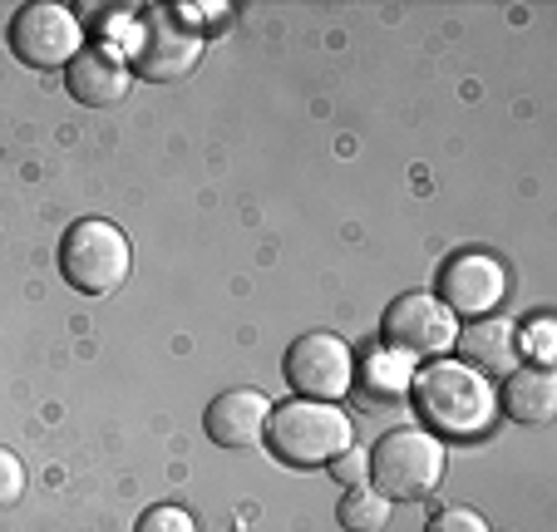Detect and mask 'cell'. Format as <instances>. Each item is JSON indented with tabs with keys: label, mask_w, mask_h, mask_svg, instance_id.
Returning <instances> with one entry per match:
<instances>
[{
	"label": "cell",
	"mask_w": 557,
	"mask_h": 532,
	"mask_svg": "<svg viewBox=\"0 0 557 532\" xmlns=\"http://www.w3.org/2000/svg\"><path fill=\"white\" fill-rule=\"evenodd\" d=\"M414 405L440 434L473 438L494 424V385L479 370H469L463 360H434L414 375Z\"/></svg>",
	"instance_id": "6da1fadb"
},
{
	"label": "cell",
	"mask_w": 557,
	"mask_h": 532,
	"mask_svg": "<svg viewBox=\"0 0 557 532\" xmlns=\"http://www.w3.org/2000/svg\"><path fill=\"white\" fill-rule=\"evenodd\" d=\"M134 267V247H128L124 227L109 218H79L60 242V272L74 292L85 296H114L128 282Z\"/></svg>",
	"instance_id": "7a4b0ae2"
},
{
	"label": "cell",
	"mask_w": 557,
	"mask_h": 532,
	"mask_svg": "<svg viewBox=\"0 0 557 532\" xmlns=\"http://www.w3.org/2000/svg\"><path fill=\"white\" fill-rule=\"evenodd\" d=\"M444 479V444L424 429H389L370 449V483H375L380 498H430Z\"/></svg>",
	"instance_id": "3957f363"
},
{
	"label": "cell",
	"mask_w": 557,
	"mask_h": 532,
	"mask_svg": "<svg viewBox=\"0 0 557 532\" xmlns=\"http://www.w3.org/2000/svg\"><path fill=\"white\" fill-rule=\"evenodd\" d=\"M267 429H272V449L296 469H321L350 449V415H341L336 405H321V399H292V405L272 409Z\"/></svg>",
	"instance_id": "277c9868"
},
{
	"label": "cell",
	"mask_w": 557,
	"mask_h": 532,
	"mask_svg": "<svg viewBox=\"0 0 557 532\" xmlns=\"http://www.w3.org/2000/svg\"><path fill=\"white\" fill-rule=\"evenodd\" d=\"M286 380L292 389H301L306 399H321V405H336L350 385H356V360H350V345L331 331H311L296 335L292 350H286Z\"/></svg>",
	"instance_id": "5b68a950"
},
{
	"label": "cell",
	"mask_w": 557,
	"mask_h": 532,
	"mask_svg": "<svg viewBox=\"0 0 557 532\" xmlns=\"http://www.w3.org/2000/svg\"><path fill=\"white\" fill-rule=\"evenodd\" d=\"M11 50L30 70H54V64H70L85 50V25L74 21V11H64V5L35 0L11 21Z\"/></svg>",
	"instance_id": "8992f818"
},
{
	"label": "cell",
	"mask_w": 557,
	"mask_h": 532,
	"mask_svg": "<svg viewBox=\"0 0 557 532\" xmlns=\"http://www.w3.org/2000/svg\"><path fill=\"white\" fill-rule=\"evenodd\" d=\"M385 345L400 355H434L440 360L444 350L454 345V335H459V325H454V311L440 301V296L430 292H405L389 301L385 311Z\"/></svg>",
	"instance_id": "52a82bcc"
},
{
	"label": "cell",
	"mask_w": 557,
	"mask_h": 532,
	"mask_svg": "<svg viewBox=\"0 0 557 532\" xmlns=\"http://www.w3.org/2000/svg\"><path fill=\"white\" fill-rule=\"evenodd\" d=\"M128 70H138L144 79H183L193 64L202 60V40L198 30H188L183 21H169V15H148L134 30V45H128Z\"/></svg>",
	"instance_id": "ba28073f"
},
{
	"label": "cell",
	"mask_w": 557,
	"mask_h": 532,
	"mask_svg": "<svg viewBox=\"0 0 557 532\" xmlns=\"http://www.w3.org/2000/svg\"><path fill=\"white\" fill-rule=\"evenodd\" d=\"M508 292V272L504 261L488 257V251H454L440 267V301L459 316H479L494 311Z\"/></svg>",
	"instance_id": "9c48e42d"
},
{
	"label": "cell",
	"mask_w": 557,
	"mask_h": 532,
	"mask_svg": "<svg viewBox=\"0 0 557 532\" xmlns=\"http://www.w3.org/2000/svg\"><path fill=\"white\" fill-rule=\"evenodd\" d=\"M267 419H272V399L262 389H222L208 405V434L222 449H252L262 444Z\"/></svg>",
	"instance_id": "30bf717a"
},
{
	"label": "cell",
	"mask_w": 557,
	"mask_h": 532,
	"mask_svg": "<svg viewBox=\"0 0 557 532\" xmlns=\"http://www.w3.org/2000/svg\"><path fill=\"white\" fill-rule=\"evenodd\" d=\"M128 84H134V70L119 50L109 45H85V50L70 60V95L89 109H109L128 95Z\"/></svg>",
	"instance_id": "8fae6325"
},
{
	"label": "cell",
	"mask_w": 557,
	"mask_h": 532,
	"mask_svg": "<svg viewBox=\"0 0 557 532\" xmlns=\"http://www.w3.org/2000/svg\"><path fill=\"white\" fill-rule=\"evenodd\" d=\"M454 350L463 355V366L469 370H488V375H513L518 370V325L498 321V316H484V321H473L469 331L454 335Z\"/></svg>",
	"instance_id": "7c38bea8"
},
{
	"label": "cell",
	"mask_w": 557,
	"mask_h": 532,
	"mask_svg": "<svg viewBox=\"0 0 557 532\" xmlns=\"http://www.w3.org/2000/svg\"><path fill=\"white\" fill-rule=\"evenodd\" d=\"M504 409L518 424H547L557 415V380L547 375V366L513 370L504 380Z\"/></svg>",
	"instance_id": "4fadbf2b"
},
{
	"label": "cell",
	"mask_w": 557,
	"mask_h": 532,
	"mask_svg": "<svg viewBox=\"0 0 557 532\" xmlns=\"http://www.w3.org/2000/svg\"><path fill=\"white\" fill-rule=\"evenodd\" d=\"M414 385V370H410V355L400 350H370L366 366H360V389L370 399H405Z\"/></svg>",
	"instance_id": "5bb4252c"
},
{
	"label": "cell",
	"mask_w": 557,
	"mask_h": 532,
	"mask_svg": "<svg viewBox=\"0 0 557 532\" xmlns=\"http://www.w3.org/2000/svg\"><path fill=\"white\" fill-rule=\"evenodd\" d=\"M341 528L346 532H385L389 522V498H380L375 488H350L336 508Z\"/></svg>",
	"instance_id": "9a60e30c"
},
{
	"label": "cell",
	"mask_w": 557,
	"mask_h": 532,
	"mask_svg": "<svg viewBox=\"0 0 557 532\" xmlns=\"http://www.w3.org/2000/svg\"><path fill=\"white\" fill-rule=\"evenodd\" d=\"M424 532H488V522H484V512H473V508H440L430 518V528Z\"/></svg>",
	"instance_id": "2e32d148"
},
{
	"label": "cell",
	"mask_w": 557,
	"mask_h": 532,
	"mask_svg": "<svg viewBox=\"0 0 557 532\" xmlns=\"http://www.w3.org/2000/svg\"><path fill=\"white\" fill-rule=\"evenodd\" d=\"M331 479H336L341 488H366V479H370V454H360V449L336 454V459H331Z\"/></svg>",
	"instance_id": "e0dca14e"
},
{
	"label": "cell",
	"mask_w": 557,
	"mask_h": 532,
	"mask_svg": "<svg viewBox=\"0 0 557 532\" xmlns=\"http://www.w3.org/2000/svg\"><path fill=\"white\" fill-rule=\"evenodd\" d=\"M138 532H198V528H193V518L183 508L158 503V508H148L144 518H138Z\"/></svg>",
	"instance_id": "ac0fdd59"
},
{
	"label": "cell",
	"mask_w": 557,
	"mask_h": 532,
	"mask_svg": "<svg viewBox=\"0 0 557 532\" xmlns=\"http://www.w3.org/2000/svg\"><path fill=\"white\" fill-rule=\"evenodd\" d=\"M21 493H25V463L11 449H0V508L21 503Z\"/></svg>",
	"instance_id": "d6986e66"
},
{
	"label": "cell",
	"mask_w": 557,
	"mask_h": 532,
	"mask_svg": "<svg viewBox=\"0 0 557 532\" xmlns=\"http://www.w3.org/2000/svg\"><path fill=\"white\" fill-rule=\"evenodd\" d=\"M518 350H533L537 360H547V355H553V321H547V316H537L528 331H518Z\"/></svg>",
	"instance_id": "ffe728a7"
}]
</instances>
